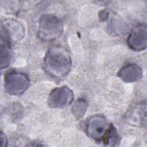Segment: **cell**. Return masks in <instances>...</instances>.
I'll list each match as a JSON object with an SVG mask.
<instances>
[{
  "instance_id": "cell-7",
  "label": "cell",
  "mask_w": 147,
  "mask_h": 147,
  "mask_svg": "<svg viewBox=\"0 0 147 147\" xmlns=\"http://www.w3.org/2000/svg\"><path fill=\"white\" fill-rule=\"evenodd\" d=\"M118 76L125 83H133L141 79L143 76L141 68L136 64L124 65L118 72Z\"/></svg>"
},
{
  "instance_id": "cell-6",
  "label": "cell",
  "mask_w": 147,
  "mask_h": 147,
  "mask_svg": "<svg viewBox=\"0 0 147 147\" xmlns=\"http://www.w3.org/2000/svg\"><path fill=\"white\" fill-rule=\"evenodd\" d=\"M129 47L134 51H141L147 47V28L145 24L136 26L128 36Z\"/></svg>"
},
{
  "instance_id": "cell-12",
  "label": "cell",
  "mask_w": 147,
  "mask_h": 147,
  "mask_svg": "<svg viewBox=\"0 0 147 147\" xmlns=\"http://www.w3.org/2000/svg\"><path fill=\"white\" fill-rule=\"evenodd\" d=\"M100 13L101 14H99V17H100L102 21L105 20L106 19H107L108 18L109 13L107 11H105V10L101 11Z\"/></svg>"
},
{
  "instance_id": "cell-9",
  "label": "cell",
  "mask_w": 147,
  "mask_h": 147,
  "mask_svg": "<svg viewBox=\"0 0 147 147\" xmlns=\"http://www.w3.org/2000/svg\"><path fill=\"white\" fill-rule=\"evenodd\" d=\"M88 107L87 100L83 98H79L74 103L72 108V112L75 117L79 119L84 117Z\"/></svg>"
},
{
  "instance_id": "cell-11",
  "label": "cell",
  "mask_w": 147,
  "mask_h": 147,
  "mask_svg": "<svg viewBox=\"0 0 147 147\" xmlns=\"http://www.w3.org/2000/svg\"><path fill=\"white\" fill-rule=\"evenodd\" d=\"M1 146H6L7 145V138L3 133L1 132Z\"/></svg>"
},
{
  "instance_id": "cell-8",
  "label": "cell",
  "mask_w": 147,
  "mask_h": 147,
  "mask_svg": "<svg viewBox=\"0 0 147 147\" xmlns=\"http://www.w3.org/2000/svg\"><path fill=\"white\" fill-rule=\"evenodd\" d=\"M13 53L10 47V41L1 38L0 64L1 69L7 67L12 60Z\"/></svg>"
},
{
  "instance_id": "cell-2",
  "label": "cell",
  "mask_w": 147,
  "mask_h": 147,
  "mask_svg": "<svg viewBox=\"0 0 147 147\" xmlns=\"http://www.w3.org/2000/svg\"><path fill=\"white\" fill-rule=\"evenodd\" d=\"M63 32L62 21L52 14L42 16L38 22V36L42 41H50L57 39Z\"/></svg>"
},
{
  "instance_id": "cell-10",
  "label": "cell",
  "mask_w": 147,
  "mask_h": 147,
  "mask_svg": "<svg viewBox=\"0 0 147 147\" xmlns=\"http://www.w3.org/2000/svg\"><path fill=\"white\" fill-rule=\"evenodd\" d=\"M118 141V134L115 127L113 124H111L110 128L106 133L102 142L106 146H113L115 145Z\"/></svg>"
},
{
  "instance_id": "cell-1",
  "label": "cell",
  "mask_w": 147,
  "mask_h": 147,
  "mask_svg": "<svg viewBox=\"0 0 147 147\" xmlns=\"http://www.w3.org/2000/svg\"><path fill=\"white\" fill-rule=\"evenodd\" d=\"M72 60L69 52L61 46L50 48L45 54L43 67L45 72L53 78H61L69 72Z\"/></svg>"
},
{
  "instance_id": "cell-4",
  "label": "cell",
  "mask_w": 147,
  "mask_h": 147,
  "mask_svg": "<svg viewBox=\"0 0 147 147\" xmlns=\"http://www.w3.org/2000/svg\"><path fill=\"white\" fill-rule=\"evenodd\" d=\"M110 125L104 117L95 115L87 122L86 131L90 138L96 142H102Z\"/></svg>"
},
{
  "instance_id": "cell-3",
  "label": "cell",
  "mask_w": 147,
  "mask_h": 147,
  "mask_svg": "<svg viewBox=\"0 0 147 147\" xmlns=\"http://www.w3.org/2000/svg\"><path fill=\"white\" fill-rule=\"evenodd\" d=\"M29 83L28 76L21 72L11 71L6 73L4 76L5 90L11 95L22 94L28 89Z\"/></svg>"
},
{
  "instance_id": "cell-5",
  "label": "cell",
  "mask_w": 147,
  "mask_h": 147,
  "mask_svg": "<svg viewBox=\"0 0 147 147\" xmlns=\"http://www.w3.org/2000/svg\"><path fill=\"white\" fill-rule=\"evenodd\" d=\"M74 96L72 91L68 87H57L50 93L48 98V104L52 108H64L72 103Z\"/></svg>"
}]
</instances>
